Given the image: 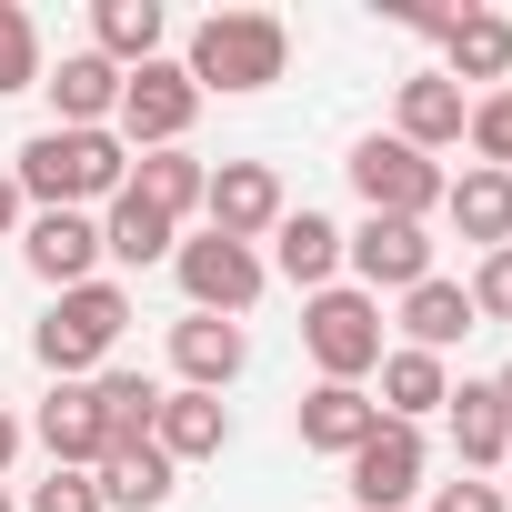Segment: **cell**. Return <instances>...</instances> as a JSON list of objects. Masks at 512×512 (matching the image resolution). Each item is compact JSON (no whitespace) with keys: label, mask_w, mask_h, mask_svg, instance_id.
<instances>
[{"label":"cell","mask_w":512,"mask_h":512,"mask_svg":"<svg viewBox=\"0 0 512 512\" xmlns=\"http://www.w3.org/2000/svg\"><path fill=\"white\" fill-rule=\"evenodd\" d=\"M11 181H21V201H41V211H91V201H121L131 151H121V131H61V121H51V131L21 141Z\"/></svg>","instance_id":"cell-1"},{"label":"cell","mask_w":512,"mask_h":512,"mask_svg":"<svg viewBox=\"0 0 512 512\" xmlns=\"http://www.w3.org/2000/svg\"><path fill=\"white\" fill-rule=\"evenodd\" d=\"M181 71L201 101L211 91H272L292 71V31H282V11H211V21H191Z\"/></svg>","instance_id":"cell-2"},{"label":"cell","mask_w":512,"mask_h":512,"mask_svg":"<svg viewBox=\"0 0 512 512\" xmlns=\"http://www.w3.org/2000/svg\"><path fill=\"white\" fill-rule=\"evenodd\" d=\"M131 332V292L121 282H81V292H51V312H41V332H31V352H41V372L51 382H91L101 362H111V342Z\"/></svg>","instance_id":"cell-3"},{"label":"cell","mask_w":512,"mask_h":512,"mask_svg":"<svg viewBox=\"0 0 512 512\" xmlns=\"http://www.w3.org/2000/svg\"><path fill=\"white\" fill-rule=\"evenodd\" d=\"M191 121H201V91H191L181 61H141V71H121V111H111V131H121L131 161H141V151H181Z\"/></svg>","instance_id":"cell-4"},{"label":"cell","mask_w":512,"mask_h":512,"mask_svg":"<svg viewBox=\"0 0 512 512\" xmlns=\"http://www.w3.org/2000/svg\"><path fill=\"white\" fill-rule=\"evenodd\" d=\"M302 352L322 362V382H362V372H382V302L352 292V282L312 292V302H302Z\"/></svg>","instance_id":"cell-5"},{"label":"cell","mask_w":512,"mask_h":512,"mask_svg":"<svg viewBox=\"0 0 512 512\" xmlns=\"http://www.w3.org/2000/svg\"><path fill=\"white\" fill-rule=\"evenodd\" d=\"M352 191H362V211H382V221H422V211H442V161H422L412 141H392V131H372V141H352Z\"/></svg>","instance_id":"cell-6"},{"label":"cell","mask_w":512,"mask_h":512,"mask_svg":"<svg viewBox=\"0 0 512 512\" xmlns=\"http://www.w3.org/2000/svg\"><path fill=\"white\" fill-rule=\"evenodd\" d=\"M171 272H181L191 312H211V322H241L251 302H262V282H272V262H262V251H251V241H221V231L181 241V251H171Z\"/></svg>","instance_id":"cell-7"},{"label":"cell","mask_w":512,"mask_h":512,"mask_svg":"<svg viewBox=\"0 0 512 512\" xmlns=\"http://www.w3.org/2000/svg\"><path fill=\"white\" fill-rule=\"evenodd\" d=\"M342 262H352V292H412V282H432V231L422 221H382V211H362V231H342Z\"/></svg>","instance_id":"cell-8"},{"label":"cell","mask_w":512,"mask_h":512,"mask_svg":"<svg viewBox=\"0 0 512 512\" xmlns=\"http://www.w3.org/2000/svg\"><path fill=\"white\" fill-rule=\"evenodd\" d=\"M422 492V422H372V442L352 452V512H412Z\"/></svg>","instance_id":"cell-9"},{"label":"cell","mask_w":512,"mask_h":512,"mask_svg":"<svg viewBox=\"0 0 512 512\" xmlns=\"http://www.w3.org/2000/svg\"><path fill=\"white\" fill-rule=\"evenodd\" d=\"M201 211H211L221 241H272V221H282L292 201H282V171H272V161H221V171L201 181Z\"/></svg>","instance_id":"cell-10"},{"label":"cell","mask_w":512,"mask_h":512,"mask_svg":"<svg viewBox=\"0 0 512 512\" xmlns=\"http://www.w3.org/2000/svg\"><path fill=\"white\" fill-rule=\"evenodd\" d=\"M21 262H31L51 292L101 282V221H91V211H31V221H21Z\"/></svg>","instance_id":"cell-11"},{"label":"cell","mask_w":512,"mask_h":512,"mask_svg":"<svg viewBox=\"0 0 512 512\" xmlns=\"http://www.w3.org/2000/svg\"><path fill=\"white\" fill-rule=\"evenodd\" d=\"M171 372H181V392H231L251 372V332L211 322V312H181L171 322Z\"/></svg>","instance_id":"cell-12"},{"label":"cell","mask_w":512,"mask_h":512,"mask_svg":"<svg viewBox=\"0 0 512 512\" xmlns=\"http://www.w3.org/2000/svg\"><path fill=\"white\" fill-rule=\"evenodd\" d=\"M372 422H382V402H372L362 382H312V392H302V412H292L302 452H332V462H352V452L372 442Z\"/></svg>","instance_id":"cell-13"},{"label":"cell","mask_w":512,"mask_h":512,"mask_svg":"<svg viewBox=\"0 0 512 512\" xmlns=\"http://www.w3.org/2000/svg\"><path fill=\"white\" fill-rule=\"evenodd\" d=\"M91 482H101V512H161L171 482H181V462H171L151 432H131V442H111V452L91 462Z\"/></svg>","instance_id":"cell-14"},{"label":"cell","mask_w":512,"mask_h":512,"mask_svg":"<svg viewBox=\"0 0 512 512\" xmlns=\"http://www.w3.org/2000/svg\"><path fill=\"white\" fill-rule=\"evenodd\" d=\"M272 272L312 302V292H332V272H342V221H322V211H282L272 221Z\"/></svg>","instance_id":"cell-15"},{"label":"cell","mask_w":512,"mask_h":512,"mask_svg":"<svg viewBox=\"0 0 512 512\" xmlns=\"http://www.w3.org/2000/svg\"><path fill=\"white\" fill-rule=\"evenodd\" d=\"M41 452H51V472H91L101 452H111V432H101V412H91V382H51V402H41Z\"/></svg>","instance_id":"cell-16"},{"label":"cell","mask_w":512,"mask_h":512,"mask_svg":"<svg viewBox=\"0 0 512 512\" xmlns=\"http://www.w3.org/2000/svg\"><path fill=\"white\" fill-rule=\"evenodd\" d=\"M41 91H51L61 131H111V111H121V71L101 51H71L61 71H41Z\"/></svg>","instance_id":"cell-17"},{"label":"cell","mask_w":512,"mask_h":512,"mask_svg":"<svg viewBox=\"0 0 512 512\" xmlns=\"http://www.w3.org/2000/svg\"><path fill=\"white\" fill-rule=\"evenodd\" d=\"M462 131H472V101H462V81H442V71L402 81V131H392V141H412V151L432 161V151H452Z\"/></svg>","instance_id":"cell-18"},{"label":"cell","mask_w":512,"mask_h":512,"mask_svg":"<svg viewBox=\"0 0 512 512\" xmlns=\"http://www.w3.org/2000/svg\"><path fill=\"white\" fill-rule=\"evenodd\" d=\"M462 332H482V312H472V292H462V282H442V272H432V282H412V292H402V352H452Z\"/></svg>","instance_id":"cell-19"},{"label":"cell","mask_w":512,"mask_h":512,"mask_svg":"<svg viewBox=\"0 0 512 512\" xmlns=\"http://www.w3.org/2000/svg\"><path fill=\"white\" fill-rule=\"evenodd\" d=\"M151 442H161L171 462H211V452L231 442V402H221V392H161Z\"/></svg>","instance_id":"cell-20"},{"label":"cell","mask_w":512,"mask_h":512,"mask_svg":"<svg viewBox=\"0 0 512 512\" xmlns=\"http://www.w3.org/2000/svg\"><path fill=\"white\" fill-rule=\"evenodd\" d=\"M161 31H171V11H161V0H91V51H101L111 71L161 61Z\"/></svg>","instance_id":"cell-21"},{"label":"cell","mask_w":512,"mask_h":512,"mask_svg":"<svg viewBox=\"0 0 512 512\" xmlns=\"http://www.w3.org/2000/svg\"><path fill=\"white\" fill-rule=\"evenodd\" d=\"M452 452H462V472H502L512 462V422H502V402H492V382H452Z\"/></svg>","instance_id":"cell-22"},{"label":"cell","mask_w":512,"mask_h":512,"mask_svg":"<svg viewBox=\"0 0 512 512\" xmlns=\"http://www.w3.org/2000/svg\"><path fill=\"white\" fill-rule=\"evenodd\" d=\"M442 51H452V71L442 81H512V21L502 11H452V31H442Z\"/></svg>","instance_id":"cell-23"},{"label":"cell","mask_w":512,"mask_h":512,"mask_svg":"<svg viewBox=\"0 0 512 512\" xmlns=\"http://www.w3.org/2000/svg\"><path fill=\"white\" fill-rule=\"evenodd\" d=\"M442 211H452V231H462V241L502 251V241H512V171H482V161H472V171L442 191Z\"/></svg>","instance_id":"cell-24"},{"label":"cell","mask_w":512,"mask_h":512,"mask_svg":"<svg viewBox=\"0 0 512 512\" xmlns=\"http://www.w3.org/2000/svg\"><path fill=\"white\" fill-rule=\"evenodd\" d=\"M201 181H211V161H191V151H141L121 191H131V201H151L161 221H191V211H201Z\"/></svg>","instance_id":"cell-25"},{"label":"cell","mask_w":512,"mask_h":512,"mask_svg":"<svg viewBox=\"0 0 512 512\" xmlns=\"http://www.w3.org/2000/svg\"><path fill=\"white\" fill-rule=\"evenodd\" d=\"M452 402V372H442V352H382V422H422V412H442Z\"/></svg>","instance_id":"cell-26"},{"label":"cell","mask_w":512,"mask_h":512,"mask_svg":"<svg viewBox=\"0 0 512 512\" xmlns=\"http://www.w3.org/2000/svg\"><path fill=\"white\" fill-rule=\"evenodd\" d=\"M181 251V221H161L151 201H111V221H101V262H131V272H151V262H171Z\"/></svg>","instance_id":"cell-27"},{"label":"cell","mask_w":512,"mask_h":512,"mask_svg":"<svg viewBox=\"0 0 512 512\" xmlns=\"http://www.w3.org/2000/svg\"><path fill=\"white\" fill-rule=\"evenodd\" d=\"M91 412H101V432H111V442H131V432H151L161 382H151V372H91Z\"/></svg>","instance_id":"cell-28"},{"label":"cell","mask_w":512,"mask_h":512,"mask_svg":"<svg viewBox=\"0 0 512 512\" xmlns=\"http://www.w3.org/2000/svg\"><path fill=\"white\" fill-rule=\"evenodd\" d=\"M0 91H41V21L0 0Z\"/></svg>","instance_id":"cell-29"},{"label":"cell","mask_w":512,"mask_h":512,"mask_svg":"<svg viewBox=\"0 0 512 512\" xmlns=\"http://www.w3.org/2000/svg\"><path fill=\"white\" fill-rule=\"evenodd\" d=\"M462 141L482 151V171H512V81L472 101V131H462Z\"/></svg>","instance_id":"cell-30"},{"label":"cell","mask_w":512,"mask_h":512,"mask_svg":"<svg viewBox=\"0 0 512 512\" xmlns=\"http://www.w3.org/2000/svg\"><path fill=\"white\" fill-rule=\"evenodd\" d=\"M462 292H472V312H482V322H512V241H502V251H482V272H472Z\"/></svg>","instance_id":"cell-31"},{"label":"cell","mask_w":512,"mask_h":512,"mask_svg":"<svg viewBox=\"0 0 512 512\" xmlns=\"http://www.w3.org/2000/svg\"><path fill=\"white\" fill-rule=\"evenodd\" d=\"M21 512H101V482L91 472H51V482H31Z\"/></svg>","instance_id":"cell-32"},{"label":"cell","mask_w":512,"mask_h":512,"mask_svg":"<svg viewBox=\"0 0 512 512\" xmlns=\"http://www.w3.org/2000/svg\"><path fill=\"white\" fill-rule=\"evenodd\" d=\"M432 512H512V502H502V482L462 472V482H442V502H432Z\"/></svg>","instance_id":"cell-33"},{"label":"cell","mask_w":512,"mask_h":512,"mask_svg":"<svg viewBox=\"0 0 512 512\" xmlns=\"http://www.w3.org/2000/svg\"><path fill=\"white\" fill-rule=\"evenodd\" d=\"M11 231H21V181L0 171V241H11Z\"/></svg>","instance_id":"cell-34"},{"label":"cell","mask_w":512,"mask_h":512,"mask_svg":"<svg viewBox=\"0 0 512 512\" xmlns=\"http://www.w3.org/2000/svg\"><path fill=\"white\" fill-rule=\"evenodd\" d=\"M11 452H21V412H0V472H11Z\"/></svg>","instance_id":"cell-35"},{"label":"cell","mask_w":512,"mask_h":512,"mask_svg":"<svg viewBox=\"0 0 512 512\" xmlns=\"http://www.w3.org/2000/svg\"><path fill=\"white\" fill-rule=\"evenodd\" d=\"M492 402H502V422H512V362H502V372H492Z\"/></svg>","instance_id":"cell-36"},{"label":"cell","mask_w":512,"mask_h":512,"mask_svg":"<svg viewBox=\"0 0 512 512\" xmlns=\"http://www.w3.org/2000/svg\"><path fill=\"white\" fill-rule=\"evenodd\" d=\"M502 502H512V462H502Z\"/></svg>","instance_id":"cell-37"},{"label":"cell","mask_w":512,"mask_h":512,"mask_svg":"<svg viewBox=\"0 0 512 512\" xmlns=\"http://www.w3.org/2000/svg\"><path fill=\"white\" fill-rule=\"evenodd\" d=\"M0 512H21V502H11V492H0Z\"/></svg>","instance_id":"cell-38"}]
</instances>
